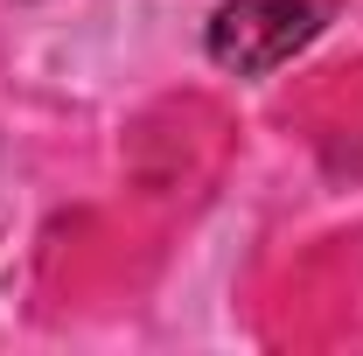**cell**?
Wrapping results in <instances>:
<instances>
[{"label": "cell", "instance_id": "6da1fadb", "mask_svg": "<svg viewBox=\"0 0 363 356\" xmlns=\"http://www.w3.org/2000/svg\"><path fill=\"white\" fill-rule=\"evenodd\" d=\"M315 28L321 21L308 0H224L210 21V56L238 77H259V70H279L294 49H308Z\"/></svg>", "mask_w": 363, "mask_h": 356}]
</instances>
